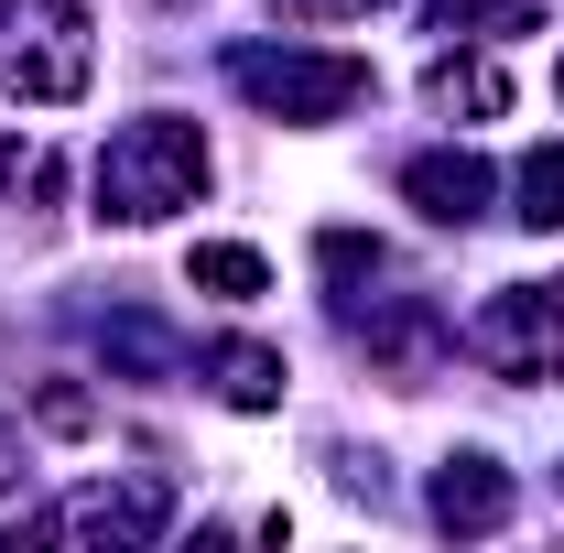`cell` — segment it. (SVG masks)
<instances>
[{
  "mask_svg": "<svg viewBox=\"0 0 564 553\" xmlns=\"http://www.w3.org/2000/svg\"><path fill=\"white\" fill-rule=\"evenodd\" d=\"M98 347H109L120 369H141V380H185V347L163 337L152 315H109V326H98Z\"/></svg>",
  "mask_w": 564,
  "mask_h": 553,
  "instance_id": "obj_12",
  "label": "cell"
},
{
  "mask_svg": "<svg viewBox=\"0 0 564 553\" xmlns=\"http://www.w3.org/2000/svg\"><path fill=\"white\" fill-rule=\"evenodd\" d=\"M196 196H207V131L196 120L152 109L131 131H109V152H98V217L109 228H163V217L196 207Z\"/></svg>",
  "mask_w": 564,
  "mask_h": 553,
  "instance_id": "obj_1",
  "label": "cell"
},
{
  "mask_svg": "<svg viewBox=\"0 0 564 553\" xmlns=\"http://www.w3.org/2000/svg\"><path fill=\"white\" fill-rule=\"evenodd\" d=\"M207 380H217L228 413H282V347H261V337H217Z\"/></svg>",
  "mask_w": 564,
  "mask_h": 553,
  "instance_id": "obj_8",
  "label": "cell"
},
{
  "mask_svg": "<svg viewBox=\"0 0 564 553\" xmlns=\"http://www.w3.org/2000/svg\"><path fill=\"white\" fill-rule=\"evenodd\" d=\"M532 22H543V0H434V33H445V44H456V33L489 44V33H532Z\"/></svg>",
  "mask_w": 564,
  "mask_h": 553,
  "instance_id": "obj_13",
  "label": "cell"
},
{
  "mask_svg": "<svg viewBox=\"0 0 564 553\" xmlns=\"http://www.w3.org/2000/svg\"><path fill=\"white\" fill-rule=\"evenodd\" d=\"M22 163H33V152H22V131H0V185H22Z\"/></svg>",
  "mask_w": 564,
  "mask_h": 553,
  "instance_id": "obj_17",
  "label": "cell"
},
{
  "mask_svg": "<svg viewBox=\"0 0 564 553\" xmlns=\"http://www.w3.org/2000/svg\"><path fill=\"white\" fill-rule=\"evenodd\" d=\"M423 510H434V521H445L456 543H489V532H510L521 488H510V467H499V456H478V445H467V456H445V467H434Z\"/></svg>",
  "mask_w": 564,
  "mask_h": 553,
  "instance_id": "obj_6",
  "label": "cell"
},
{
  "mask_svg": "<svg viewBox=\"0 0 564 553\" xmlns=\"http://www.w3.org/2000/svg\"><path fill=\"white\" fill-rule=\"evenodd\" d=\"M33 423H44V434H87V423H98V402H87L76 380H44V391H33Z\"/></svg>",
  "mask_w": 564,
  "mask_h": 553,
  "instance_id": "obj_15",
  "label": "cell"
},
{
  "mask_svg": "<svg viewBox=\"0 0 564 553\" xmlns=\"http://www.w3.org/2000/svg\"><path fill=\"white\" fill-rule=\"evenodd\" d=\"M358 347H369L380 369L423 380V369H434V347H445V326H434L423 304H380V315H358Z\"/></svg>",
  "mask_w": 564,
  "mask_h": 553,
  "instance_id": "obj_10",
  "label": "cell"
},
{
  "mask_svg": "<svg viewBox=\"0 0 564 553\" xmlns=\"http://www.w3.org/2000/svg\"><path fill=\"white\" fill-rule=\"evenodd\" d=\"M402 196H413L434 228H478L489 196H499V174L478 163V152H413V163H402Z\"/></svg>",
  "mask_w": 564,
  "mask_h": 553,
  "instance_id": "obj_7",
  "label": "cell"
},
{
  "mask_svg": "<svg viewBox=\"0 0 564 553\" xmlns=\"http://www.w3.org/2000/svg\"><path fill=\"white\" fill-rule=\"evenodd\" d=\"M467 358L499 369V380H564V293L543 282H510L467 315Z\"/></svg>",
  "mask_w": 564,
  "mask_h": 553,
  "instance_id": "obj_4",
  "label": "cell"
},
{
  "mask_svg": "<svg viewBox=\"0 0 564 553\" xmlns=\"http://www.w3.org/2000/svg\"><path fill=\"white\" fill-rule=\"evenodd\" d=\"M282 22H358V11H380V0H272Z\"/></svg>",
  "mask_w": 564,
  "mask_h": 553,
  "instance_id": "obj_16",
  "label": "cell"
},
{
  "mask_svg": "<svg viewBox=\"0 0 564 553\" xmlns=\"http://www.w3.org/2000/svg\"><path fill=\"white\" fill-rule=\"evenodd\" d=\"M98 76V33L76 0H0V98L22 109H66Z\"/></svg>",
  "mask_w": 564,
  "mask_h": 553,
  "instance_id": "obj_3",
  "label": "cell"
},
{
  "mask_svg": "<svg viewBox=\"0 0 564 553\" xmlns=\"http://www.w3.org/2000/svg\"><path fill=\"white\" fill-rule=\"evenodd\" d=\"M174 521V488L163 478H87V488H66L44 521H22L33 543H109V553H131V543H152Z\"/></svg>",
  "mask_w": 564,
  "mask_h": 553,
  "instance_id": "obj_5",
  "label": "cell"
},
{
  "mask_svg": "<svg viewBox=\"0 0 564 553\" xmlns=\"http://www.w3.org/2000/svg\"><path fill=\"white\" fill-rule=\"evenodd\" d=\"M510 196H521V217H532V228H564V141H532V152H521Z\"/></svg>",
  "mask_w": 564,
  "mask_h": 553,
  "instance_id": "obj_14",
  "label": "cell"
},
{
  "mask_svg": "<svg viewBox=\"0 0 564 553\" xmlns=\"http://www.w3.org/2000/svg\"><path fill=\"white\" fill-rule=\"evenodd\" d=\"M423 98H434L445 120H499V109H510V76H499L489 55H456V44H445V55L423 66Z\"/></svg>",
  "mask_w": 564,
  "mask_h": 553,
  "instance_id": "obj_9",
  "label": "cell"
},
{
  "mask_svg": "<svg viewBox=\"0 0 564 553\" xmlns=\"http://www.w3.org/2000/svg\"><path fill=\"white\" fill-rule=\"evenodd\" d=\"M228 87H239L261 120L315 131V120L369 109V87H380V76L358 66V55H326V44H228Z\"/></svg>",
  "mask_w": 564,
  "mask_h": 553,
  "instance_id": "obj_2",
  "label": "cell"
},
{
  "mask_svg": "<svg viewBox=\"0 0 564 553\" xmlns=\"http://www.w3.org/2000/svg\"><path fill=\"white\" fill-rule=\"evenodd\" d=\"M554 98H564V55H554Z\"/></svg>",
  "mask_w": 564,
  "mask_h": 553,
  "instance_id": "obj_18",
  "label": "cell"
},
{
  "mask_svg": "<svg viewBox=\"0 0 564 553\" xmlns=\"http://www.w3.org/2000/svg\"><path fill=\"white\" fill-rule=\"evenodd\" d=\"M185 282L217 293V304H261V293H272V261H261L250 239H196V250H185Z\"/></svg>",
  "mask_w": 564,
  "mask_h": 553,
  "instance_id": "obj_11",
  "label": "cell"
}]
</instances>
